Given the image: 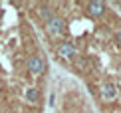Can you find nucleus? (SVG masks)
Returning a JSON list of instances; mask_svg holds the SVG:
<instances>
[{"mask_svg": "<svg viewBox=\"0 0 121 113\" xmlns=\"http://www.w3.org/2000/svg\"><path fill=\"white\" fill-rule=\"evenodd\" d=\"M46 30H48V34L50 36H62L64 32H65V22L62 18H58V16H54L52 20H48L46 22Z\"/></svg>", "mask_w": 121, "mask_h": 113, "instance_id": "f257e3e1", "label": "nucleus"}, {"mask_svg": "<svg viewBox=\"0 0 121 113\" xmlns=\"http://www.w3.org/2000/svg\"><path fill=\"white\" fill-rule=\"evenodd\" d=\"M44 70H46V64L40 56H30L28 58V71L32 75H42Z\"/></svg>", "mask_w": 121, "mask_h": 113, "instance_id": "f03ea898", "label": "nucleus"}, {"mask_svg": "<svg viewBox=\"0 0 121 113\" xmlns=\"http://www.w3.org/2000/svg\"><path fill=\"white\" fill-rule=\"evenodd\" d=\"M75 54H78V50H75V46L69 44V42H62L58 46V56L62 60H72V58H75Z\"/></svg>", "mask_w": 121, "mask_h": 113, "instance_id": "7ed1b4c3", "label": "nucleus"}, {"mask_svg": "<svg viewBox=\"0 0 121 113\" xmlns=\"http://www.w3.org/2000/svg\"><path fill=\"white\" fill-rule=\"evenodd\" d=\"M103 12H105V4L99 2V0H93V2L87 4V14H89V16L99 18V16H103Z\"/></svg>", "mask_w": 121, "mask_h": 113, "instance_id": "20e7f679", "label": "nucleus"}, {"mask_svg": "<svg viewBox=\"0 0 121 113\" xmlns=\"http://www.w3.org/2000/svg\"><path fill=\"white\" fill-rule=\"evenodd\" d=\"M115 93H117V89H115V85L113 83H103L101 85V97L103 99H107V101H111Z\"/></svg>", "mask_w": 121, "mask_h": 113, "instance_id": "39448f33", "label": "nucleus"}, {"mask_svg": "<svg viewBox=\"0 0 121 113\" xmlns=\"http://www.w3.org/2000/svg\"><path fill=\"white\" fill-rule=\"evenodd\" d=\"M26 99L30 101V103H38V99H40L38 87H28V89H26Z\"/></svg>", "mask_w": 121, "mask_h": 113, "instance_id": "423d86ee", "label": "nucleus"}, {"mask_svg": "<svg viewBox=\"0 0 121 113\" xmlns=\"http://www.w3.org/2000/svg\"><path fill=\"white\" fill-rule=\"evenodd\" d=\"M40 16H42V18L48 22V20H52V18H54V14H52V10H50L48 6H42V8H40Z\"/></svg>", "mask_w": 121, "mask_h": 113, "instance_id": "0eeeda50", "label": "nucleus"}, {"mask_svg": "<svg viewBox=\"0 0 121 113\" xmlns=\"http://www.w3.org/2000/svg\"><path fill=\"white\" fill-rule=\"evenodd\" d=\"M115 40H117V42L121 44V30H119V32H117V34H115Z\"/></svg>", "mask_w": 121, "mask_h": 113, "instance_id": "6e6552de", "label": "nucleus"}, {"mask_svg": "<svg viewBox=\"0 0 121 113\" xmlns=\"http://www.w3.org/2000/svg\"><path fill=\"white\" fill-rule=\"evenodd\" d=\"M8 113H18V111H8Z\"/></svg>", "mask_w": 121, "mask_h": 113, "instance_id": "1a4fd4ad", "label": "nucleus"}]
</instances>
